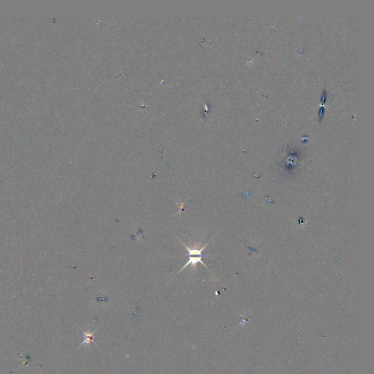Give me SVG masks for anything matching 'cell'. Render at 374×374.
<instances>
[{"label":"cell","mask_w":374,"mask_h":374,"mask_svg":"<svg viewBox=\"0 0 374 374\" xmlns=\"http://www.w3.org/2000/svg\"><path fill=\"white\" fill-rule=\"evenodd\" d=\"M326 98H327L326 92H325V91H324V92H323V94H322V97H321V102L322 105L323 104H324L325 101H326Z\"/></svg>","instance_id":"3957f363"},{"label":"cell","mask_w":374,"mask_h":374,"mask_svg":"<svg viewBox=\"0 0 374 374\" xmlns=\"http://www.w3.org/2000/svg\"><path fill=\"white\" fill-rule=\"evenodd\" d=\"M202 257H203V255H202V256H195V255H189V260H188V262H187V264H186L185 265H184L182 268H181V270H180V272H181V271H182L183 270L185 269V268H187V267L189 266V265H192V267H194V268H195V267H196L195 265H197V264L198 262L202 263V264H203V265H204L205 267H206V265H205V263L203 262V260H202Z\"/></svg>","instance_id":"6da1fadb"},{"label":"cell","mask_w":374,"mask_h":374,"mask_svg":"<svg viewBox=\"0 0 374 374\" xmlns=\"http://www.w3.org/2000/svg\"><path fill=\"white\" fill-rule=\"evenodd\" d=\"M85 341L84 342H87V343H89L90 341L93 340V334H87V333H85Z\"/></svg>","instance_id":"7a4b0ae2"},{"label":"cell","mask_w":374,"mask_h":374,"mask_svg":"<svg viewBox=\"0 0 374 374\" xmlns=\"http://www.w3.org/2000/svg\"><path fill=\"white\" fill-rule=\"evenodd\" d=\"M323 113H324V108H323V107H321V108H320V109H319V116L320 120H321L322 118Z\"/></svg>","instance_id":"277c9868"}]
</instances>
